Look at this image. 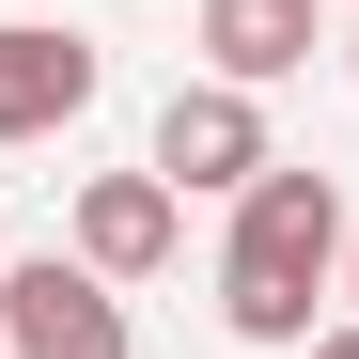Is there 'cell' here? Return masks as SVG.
<instances>
[{
    "label": "cell",
    "instance_id": "cell-5",
    "mask_svg": "<svg viewBox=\"0 0 359 359\" xmlns=\"http://www.w3.org/2000/svg\"><path fill=\"white\" fill-rule=\"evenodd\" d=\"M172 234H188V203H172L156 172H94V188H79V266L94 281H156Z\"/></svg>",
    "mask_w": 359,
    "mask_h": 359
},
{
    "label": "cell",
    "instance_id": "cell-3",
    "mask_svg": "<svg viewBox=\"0 0 359 359\" xmlns=\"http://www.w3.org/2000/svg\"><path fill=\"white\" fill-rule=\"evenodd\" d=\"M266 172V94H234V79H188L156 109V188L188 203V188H250Z\"/></svg>",
    "mask_w": 359,
    "mask_h": 359
},
{
    "label": "cell",
    "instance_id": "cell-2",
    "mask_svg": "<svg viewBox=\"0 0 359 359\" xmlns=\"http://www.w3.org/2000/svg\"><path fill=\"white\" fill-rule=\"evenodd\" d=\"M0 359H141V344L79 250H32V266H0Z\"/></svg>",
    "mask_w": 359,
    "mask_h": 359
},
{
    "label": "cell",
    "instance_id": "cell-1",
    "mask_svg": "<svg viewBox=\"0 0 359 359\" xmlns=\"http://www.w3.org/2000/svg\"><path fill=\"white\" fill-rule=\"evenodd\" d=\"M344 281V188L313 156H266L234 188V250H219V328L234 344H313V297Z\"/></svg>",
    "mask_w": 359,
    "mask_h": 359
},
{
    "label": "cell",
    "instance_id": "cell-4",
    "mask_svg": "<svg viewBox=\"0 0 359 359\" xmlns=\"http://www.w3.org/2000/svg\"><path fill=\"white\" fill-rule=\"evenodd\" d=\"M94 32H47V16H0V141H63L94 109Z\"/></svg>",
    "mask_w": 359,
    "mask_h": 359
},
{
    "label": "cell",
    "instance_id": "cell-6",
    "mask_svg": "<svg viewBox=\"0 0 359 359\" xmlns=\"http://www.w3.org/2000/svg\"><path fill=\"white\" fill-rule=\"evenodd\" d=\"M313 47H328V0H203V79H234V94L297 79Z\"/></svg>",
    "mask_w": 359,
    "mask_h": 359
},
{
    "label": "cell",
    "instance_id": "cell-7",
    "mask_svg": "<svg viewBox=\"0 0 359 359\" xmlns=\"http://www.w3.org/2000/svg\"><path fill=\"white\" fill-rule=\"evenodd\" d=\"M313 359H359V328H313Z\"/></svg>",
    "mask_w": 359,
    "mask_h": 359
},
{
    "label": "cell",
    "instance_id": "cell-8",
    "mask_svg": "<svg viewBox=\"0 0 359 359\" xmlns=\"http://www.w3.org/2000/svg\"><path fill=\"white\" fill-rule=\"evenodd\" d=\"M344 297H359V219H344Z\"/></svg>",
    "mask_w": 359,
    "mask_h": 359
}]
</instances>
